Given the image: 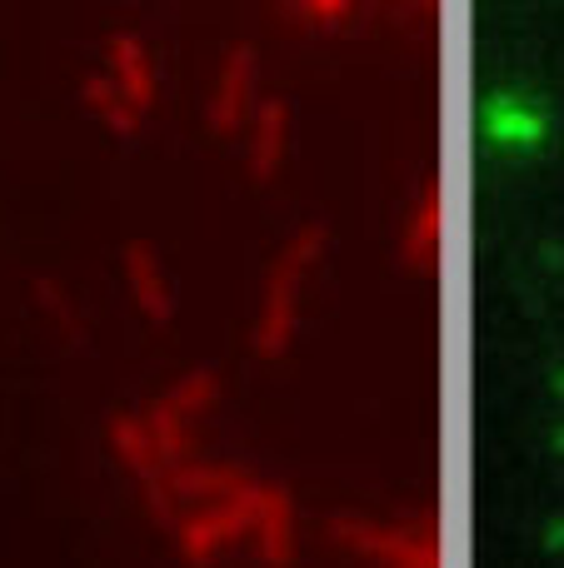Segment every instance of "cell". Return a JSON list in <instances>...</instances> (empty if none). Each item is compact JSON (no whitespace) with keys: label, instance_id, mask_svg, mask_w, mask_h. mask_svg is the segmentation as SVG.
<instances>
[{"label":"cell","instance_id":"7c38bea8","mask_svg":"<svg viewBox=\"0 0 564 568\" xmlns=\"http://www.w3.org/2000/svg\"><path fill=\"white\" fill-rule=\"evenodd\" d=\"M255 484V474L240 469V464H205V459H190L170 469V489L175 499H195V504H220V499H235Z\"/></svg>","mask_w":564,"mask_h":568},{"label":"cell","instance_id":"52a82bcc","mask_svg":"<svg viewBox=\"0 0 564 568\" xmlns=\"http://www.w3.org/2000/svg\"><path fill=\"white\" fill-rule=\"evenodd\" d=\"M250 539L265 568H290L295 564V499L285 484H265L255 489V514H250Z\"/></svg>","mask_w":564,"mask_h":568},{"label":"cell","instance_id":"277c9868","mask_svg":"<svg viewBox=\"0 0 564 568\" xmlns=\"http://www.w3.org/2000/svg\"><path fill=\"white\" fill-rule=\"evenodd\" d=\"M400 265L420 280H435L445 265V180L440 175H430L420 190L415 215H410L405 240H400Z\"/></svg>","mask_w":564,"mask_h":568},{"label":"cell","instance_id":"e0dca14e","mask_svg":"<svg viewBox=\"0 0 564 568\" xmlns=\"http://www.w3.org/2000/svg\"><path fill=\"white\" fill-rule=\"evenodd\" d=\"M350 16H355L350 0H305V6H290V20L300 30H340V26H350Z\"/></svg>","mask_w":564,"mask_h":568},{"label":"cell","instance_id":"8fae6325","mask_svg":"<svg viewBox=\"0 0 564 568\" xmlns=\"http://www.w3.org/2000/svg\"><path fill=\"white\" fill-rule=\"evenodd\" d=\"M105 439H110V449H115V464H125V469L140 479V489H145V484H160L170 474V464L160 459V449H155V439H150L140 414L115 409L105 419Z\"/></svg>","mask_w":564,"mask_h":568},{"label":"cell","instance_id":"5bb4252c","mask_svg":"<svg viewBox=\"0 0 564 568\" xmlns=\"http://www.w3.org/2000/svg\"><path fill=\"white\" fill-rule=\"evenodd\" d=\"M30 300H36V310L46 314L50 324H56V334L70 344V349H85V314H80V304H75V294L66 290L60 280H50V275H40V280H30Z\"/></svg>","mask_w":564,"mask_h":568},{"label":"cell","instance_id":"4fadbf2b","mask_svg":"<svg viewBox=\"0 0 564 568\" xmlns=\"http://www.w3.org/2000/svg\"><path fill=\"white\" fill-rule=\"evenodd\" d=\"M80 100H85V110L110 130V135H120V140L140 135V120H145V110L130 105V95L110 75H85V80H80Z\"/></svg>","mask_w":564,"mask_h":568},{"label":"cell","instance_id":"5b68a950","mask_svg":"<svg viewBox=\"0 0 564 568\" xmlns=\"http://www.w3.org/2000/svg\"><path fill=\"white\" fill-rule=\"evenodd\" d=\"M480 130H485V140L500 150H540L550 140V115H545V105H535L530 95L495 90V95H485V105H480Z\"/></svg>","mask_w":564,"mask_h":568},{"label":"cell","instance_id":"8992f818","mask_svg":"<svg viewBox=\"0 0 564 568\" xmlns=\"http://www.w3.org/2000/svg\"><path fill=\"white\" fill-rule=\"evenodd\" d=\"M255 75H260V60L255 45L240 40V45L225 50L220 60V80H215V95H210V130L220 140H230L250 115V100H255Z\"/></svg>","mask_w":564,"mask_h":568},{"label":"cell","instance_id":"3957f363","mask_svg":"<svg viewBox=\"0 0 564 568\" xmlns=\"http://www.w3.org/2000/svg\"><path fill=\"white\" fill-rule=\"evenodd\" d=\"M255 489H260V479L250 484L245 494H235V499L200 504L195 514H185V519L175 524L180 559H185L190 568H210V564L220 559V554L230 549V544L250 539V514H255Z\"/></svg>","mask_w":564,"mask_h":568},{"label":"cell","instance_id":"30bf717a","mask_svg":"<svg viewBox=\"0 0 564 568\" xmlns=\"http://www.w3.org/2000/svg\"><path fill=\"white\" fill-rule=\"evenodd\" d=\"M105 75L115 80L120 90L130 95V105L135 110H150L155 105V60H150V45L140 36H130V30H115V36L105 40Z\"/></svg>","mask_w":564,"mask_h":568},{"label":"cell","instance_id":"7a4b0ae2","mask_svg":"<svg viewBox=\"0 0 564 568\" xmlns=\"http://www.w3.org/2000/svg\"><path fill=\"white\" fill-rule=\"evenodd\" d=\"M340 549L365 554L380 568H445V529H440V509H420L410 524L385 519H360V514H335L330 519Z\"/></svg>","mask_w":564,"mask_h":568},{"label":"cell","instance_id":"ffe728a7","mask_svg":"<svg viewBox=\"0 0 564 568\" xmlns=\"http://www.w3.org/2000/svg\"><path fill=\"white\" fill-rule=\"evenodd\" d=\"M550 449H555V454H564V424H560L555 434H550Z\"/></svg>","mask_w":564,"mask_h":568},{"label":"cell","instance_id":"6da1fadb","mask_svg":"<svg viewBox=\"0 0 564 568\" xmlns=\"http://www.w3.org/2000/svg\"><path fill=\"white\" fill-rule=\"evenodd\" d=\"M325 245H330L325 220H305V225L280 245L275 265H270V275H265V290H260V314H255V354L265 364L285 359L290 344H295L300 290H305V280L315 275V265L325 260Z\"/></svg>","mask_w":564,"mask_h":568},{"label":"cell","instance_id":"ba28073f","mask_svg":"<svg viewBox=\"0 0 564 568\" xmlns=\"http://www.w3.org/2000/svg\"><path fill=\"white\" fill-rule=\"evenodd\" d=\"M120 265H125V284H130V294H135L140 314H145L150 324L175 320V284H170L165 260H160V250L150 245V240H130Z\"/></svg>","mask_w":564,"mask_h":568},{"label":"cell","instance_id":"ac0fdd59","mask_svg":"<svg viewBox=\"0 0 564 568\" xmlns=\"http://www.w3.org/2000/svg\"><path fill=\"white\" fill-rule=\"evenodd\" d=\"M540 549H545V554H564V514H550V519H545Z\"/></svg>","mask_w":564,"mask_h":568},{"label":"cell","instance_id":"9a60e30c","mask_svg":"<svg viewBox=\"0 0 564 568\" xmlns=\"http://www.w3.org/2000/svg\"><path fill=\"white\" fill-rule=\"evenodd\" d=\"M140 419H145L150 439H155L160 459H165L170 469H175V464H190V449H195V439H190V419L165 399V394H160V399H150Z\"/></svg>","mask_w":564,"mask_h":568},{"label":"cell","instance_id":"d6986e66","mask_svg":"<svg viewBox=\"0 0 564 568\" xmlns=\"http://www.w3.org/2000/svg\"><path fill=\"white\" fill-rule=\"evenodd\" d=\"M550 394H560V399H564V364H560L555 374H550Z\"/></svg>","mask_w":564,"mask_h":568},{"label":"cell","instance_id":"2e32d148","mask_svg":"<svg viewBox=\"0 0 564 568\" xmlns=\"http://www.w3.org/2000/svg\"><path fill=\"white\" fill-rule=\"evenodd\" d=\"M165 399L175 404L185 419H200V414H210V409L220 404V374L205 369V364H200V369H185V374H180V379L165 389Z\"/></svg>","mask_w":564,"mask_h":568},{"label":"cell","instance_id":"9c48e42d","mask_svg":"<svg viewBox=\"0 0 564 568\" xmlns=\"http://www.w3.org/2000/svg\"><path fill=\"white\" fill-rule=\"evenodd\" d=\"M290 155V105L280 95L260 100L255 120H250V180L270 185V180L285 170Z\"/></svg>","mask_w":564,"mask_h":568}]
</instances>
